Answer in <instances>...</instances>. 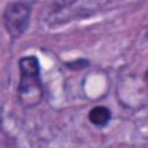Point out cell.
Instances as JSON below:
<instances>
[{
  "label": "cell",
  "mask_w": 148,
  "mask_h": 148,
  "mask_svg": "<svg viewBox=\"0 0 148 148\" xmlns=\"http://www.w3.org/2000/svg\"><path fill=\"white\" fill-rule=\"evenodd\" d=\"M21 79L17 87L18 99L24 106H35L40 102L43 89L39 79L38 60L34 56L20 60Z\"/></svg>",
  "instance_id": "obj_1"
},
{
  "label": "cell",
  "mask_w": 148,
  "mask_h": 148,
  "mask_svg": "<svg viewBox=\"0 0 148 148\" xmlns=\"http://www.w3.org/2000/svg\"><path fill=\"white\" fill-rule=\"evenodd\" d=\"M30 6L23 1L9 3L3 13V25L7 32L14 37H20L29 25Z\"/></svg>",
  "instance_id": "obj_2"
},
{
  "label": "cell",
  "mask_w": 148,
  "mask_h": 148,
  "mask_svg": "<svg viewBox=\"0 0 148 148\" xmlns=\"http://www.w3.org/2000/svg\"><path fill=\"white\" fill-rule=\"evenodd\" d=\"M110 118H111V112L105 106L98 105V106L92 108L89 111V120L94 125H96V126H104V125H106L109 123Z\"/></svg>",
  "instance_id": "obj_3"
}]
</instances>
